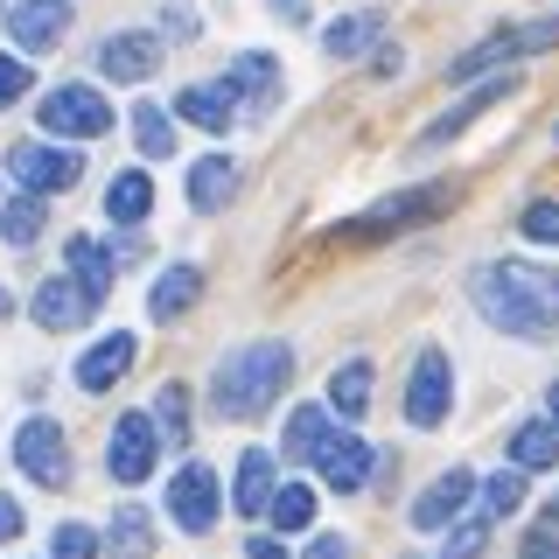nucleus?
Returning <instances> with one entry per match:
<instances>
[{"instance_id": "25", "label": "nucleus", "mask_w": 559, "mask_h": 559, "mask_svg": "<svg viewBox=\"0 0 559 559\" xmlns=\"http://www.w3.org/2000/svg\"><path fill=\"white\" fill-rule=\"evenodd\" d=\"M503 92H518V78H497V84H483V92H468L462 105H454V112L448 119H433V133L427 140H419V147H441V140H454V133H462L468 127V119H476V112H489V105H497Z\"/></svg>"}, {"instance_id": "29", "label": "nucleus", "mask_w": 559, "mask_h": 559, "mask_svg": "<svg viewBox=\"0 0 559 559\" xmlns=\"http://www.w3.org/2000/svg\"><path fill=\"white\" fill-rule=\"evenodd\" d=\"M266 518L280 524V532H308V524H314V489L280 483V489H273V503H266Z\"/></svg>"}, {"instance_id": "42", "label": "nucleus", "mask_w": 559, "mask_h": 559, "mask_svg": "<svg viewBox=\"0 0 559 559\" xmlns=\"http://www.w3.org/2000/svg\"><path fill=\"white\" fill-rule=\"evenodd\" d=\"M8 538H22V503L0 497V546H8Z\"/></svg>"}, {"instance_id": "43", "label": "nucleus", "mask_w": 559, "mask_h": 559, "mask_svg": "<svg viewBox=\"0 0 559 559\" xmlns=\"http://www.w3.org/2000/svg\"><path fill=\"white\" fill-rule=\"evenodd\" d=\"M308 559H349V538H314Z\"/></svg>"}, {"instance_id": "27", "label": "nucleus", "mask_w": 559, "mask_h": 559, "mask_svg": "<svg viewBox=\"0 0 559 559\" xmlns=\"http://www.w3.org/2000/svg\"><path fill=\"white\" fill-rule=\"evenodd\" d=\"M378 28H384V14H343V22H329L322 28V57H357V49H371L378 43Z\"/></svg>"}, {"instance_id": "36", "label": "nucleus", "mask_w": 559, "mask_h": 559, "mask_svg": "<svg viewBox=\"0 0 559 559\" xmlns=\"http://www.w3.org/2000/svg\"><path fill=\"white\" fill-rule=\"evenodd\" d=\"M49 559H98V532H84V524H63V532L49 538Z\"/></svg>"}, {"instance_id": "48", "label": "nucleus", "mask_w": 559, "mask_h": 559, "mask_svg": "<svg viewBox=\"0 0 559 559\" xmlns=\"http://www.w3.org/2000/svg\"><path fill=\"white\" fill-rule=\"evenodd\" d=\"M552 427H559V384H552Z\"/></svg>"}, {"instance_id": "26", "label": "nucleus", "mask_w": 559, "mask_h": 559, "mask_svg": "<svg viewBox=\"0 0 559 559\" xmlns=\"http://www.w3.org/2000/svg\"><path fill=\"white\" fill-rule=\"evenodd\" d=\"M329 406H336L343 419H364L371 413V364L364 357H349L336 378H329Z\"/></svg>"}, {"instance_id": "44", "label": "nucleus", "mask_w": 559, "mask_h": 559, "mask_svg": "<svg viewBox=\"0 0 559 559\" xmlns=\"http://www.w3.org/2000/svg\"><path fill=\"white\" fill-rule=\"evenodd\" d=\"M266 8L280 14V22H308V0H266Z\"/></svg>"}, {"instance_id": "33", "label": "nucleus", "mask_w": 559, "mask_h": 559, "mask_svg": "<svg viewBox=\"0 0 559 559\" xmlns=\"http://www.w3.org/2000/svg\"><path fill=\"white\" fill-rule=\"evenodd\" d=\"M154 433H162L168 427V441H182V427H189V392H182V384H162V392H154Z\"/></svg>"}, {"instance_id": "41", "label": "nucleus", "mask_w": 559, "mask_h": 559, "mask_svg": "<svg viewBox=\"0 0 559 559\" xmlns=\"http://www.w3.org/2000/svg\"><path fill=\"white\" fill-rule=\"evenodd\" d=\"M399 63H406V49H399V43H378V57H371L378 78H399Z\"/></svg>"}, {"instance_id": "38", "label": "nucleus", "mask_w": 559, "mask_h": 559, "mask_svg": "<svg viewBox=\"0 0 559 559\" xmlns=\"http://www.w3.org/2000/svg\"><path fill=\"white\" fill-rule=\"evenodd\" d=\"M162 28H168V43H197V0H168Z\"/></svg>"}, {"instance_id": "2", "label": "nucleus", "mask_w": 559, "mask_h": 559, "mask_svg": "<svg viewBox=\"0 0 559 559\" xmlns=\"http://www.w3.org/2000/svg\"><path fill=\"white\" fill-rule=\"evenodd\" d=\"M287 378H294V349L287 343H245L210 371V399H217L224 419H259L280 392H287Z\"/></svg>"}, {"instance_id": "16", "label": "nucleus", "mask_w": 559, "mask_h": 559, "mask_svg": "<svg viewBox=\"0 0 559 559\" xmlns=\"http://www.w3.org/2000/svg\"><path fill=\"white\" fill-rule=\"evenodd\" d=\"M133 349H140V343L127 336V329H112L105 343H92V349L78 357V384H84V392H112V384L133 371Z\"/></svg>"}, {"instance_id": "5", "label": "nucleus", "mask_w": 559, "mask_h": 559, "mask_svg": "<svg viewBox=\"0 0 559 559\" xmlns=\"http://www.w3.org/2000/svg\"><path fill=\"white\" fill-rule=\"evenodd\" d=\"M8 175L28 189V197H63V189L84 175V162L70 147H57V140H22V147L8 154Z\"/></svg>"}, {"instance_id": "47", "label": "nucleus", "mask_w": 559, "mask_h": 559, "mask_svg": "<svg viewBox=\"0 0 559 559\" xmlns=\"http://www.w3.org/2000/svg\"><path fill=\"white\" fill-rule=\"evenodd\" d=\"M8 314H14V294H8V287H0V322H8Z\"/></svg>"}, {"instance_id": "40", "label": "nucleus", "mask_w": 559, "mask_h": 559, "mask_svg": "<svg viewBox=\"0 0 559 559\" xmlns=\"http://www.w3.org/2000/svg\"><path fill=\"white\" fill-rule=\"evenodd\" d=\"M518 559H559V532H532L518 546Z\"/></svg>"}, {"instance_id": "3", "label": "nucleus", "mask_w": 559, "mask_h": 559, "mask_svg": "<svg viewBox=\"0 0 559 559\" xmlns=\"http://www.w3.org/2000/svg\"><path fill=\"white\" fill-rule=\"evenodd\" d=\"M448 203H454V189H448V182L399 189V197H378L371 210H364V217H349L336 238H399V231H413V224H433Z\"/></svg>"}, {"instance_id": "20", "label": "nucleus", "mask_w": 559, "mask_h": 559, "mask_svg": "<svg viewBox=\"0 0 559 559\" xmlns=\"http://www.w3.org/2000/svg\"><path fill=\"white\" fill-rule=\"evenodd\" d=\"M63 259H70V273H78L84 287L98 294V301L112 294V273H119V252H112V245H98V238H70V245H63Z\"/></svg>"}, {"instance_id": "45", "label": "nucleus", "mask_w": 559, "mask_h": 559, "mask_svg": "<svg viewBox=\"0 0 559 559\" xmlns=\"http://www.w3.org/2000/svg\"><path fill=\"white\" fill-rule=\"evenodd\" d=\"M245 559H287V552H280V538H252V546H245Z\"/></svg>"}, {"instance_id": "23", "label": "nucleus", "mask_w": 559, "mask_h": 559, "mask_svg": "<svg viewBox=\"0 0 559 559\" xmlns=\"http://www.w3.org/2000/svg\"><path fill=\"white\" fill-rule=\"evenodd\" d=\"M511 462L524 476H538V468H559V427L552 419H532V427L511 433Z\"/></svg>"}, {"instance_id": "28", "label": "nucleus", "mask_w": 559, "mask_h": 559, "mask_svg": "<svg viewBox=\"0 0 559 559\" xmlns=\"http://www.w3.org/2000/svg\"><path fill=\"white\" fill-rule=\"evenodd\" d=\"M231 182H238V168L224 162V154H210V162L189 168V203H197V210H217L224 197H231Z\"/></svg>"}, {"instance_id": "9", "label": "nucleus", "mask_w": 559, "mask_h": 559, "mask_svg": "<svg viewBox=\"0 0 559 559\" xmlns=\"http://www.w3.org/2000/svg\"><path fill=\"white\" fill-rule=\"evenodd\" d=\"M168 518L182 532H210L217 524V468L210 462H182L168 476Z\"/></svg>"}, {"instance_id": "19", "label": "nucleus", "mask_w": 559, "mask_h": 559, "mask_svg": "<svg viewBox=\"0 0 559 559\" xmlns=\"http://www.w3.org/2000/svg\"><path fill=\"white\" fill-rule=\"evenodd\" d=\"M175 119H189V127H203V133H224L238 119V105L224 84H189L182 98H175Z\"/></svg>"}, {"instance_id": "7", "label": "nucleus", "mask_w": 559, "mask_h": 559, "mask_svg": "<svg viewBox=\"0 0 559 559\" xmlns=\"http://www.w3.org/2000/svg\"><path fill=\"white\" fill-rule=\"evenodd\" d=\"M154 462H162V433H154L147 413H127L112 419V441H105V468H112L119 483H147Z\"/></svg>"}, {"instance_id": "35", "label": "nucleus", "mask_w": 559, "mask_h": 559, "mask_svg": "<svg viewBox=\"0 0 559 559\" xmlns=\"http://www.w3.org/2000/svg\"><path fill=\"white\" fill-rule=\"evenodd\" d=\"M112 546H119V552H147V546H154L147 511H112Z\"/></svg>"}, {"instance_id": "46", "label": "nucleus", "mask_w": 559, "mask_h": 559, "mask_svg": "<svg viewBox=\"0 0 559 559\" xmlns=\"http://www.w3.org/2000/svg\"><path fill=\"white\" fill-rule=\"evenodd\" d=\"M546 532H559V497H552V503H546Z\"/></svg>"}, {"instance_id": "30", "label": "nucleus", "mask_w": 559, "mask_h": 559, "mask_svg": "<svg viewBox=\"0 0 559 559\" xmlns=\"http://www.w3.org/2000/svg\"><path fill=\"white\" fill-rule=\"evenodd\" d=\"M0 238H8V245H35V238H43V197H8V203H0Z\"/></svg>"}, {"instance_id": "4", "label": "nucleus", "mask_w": 559, "mask_h": 559, "mask_svg": "<svg viewBox=\"0 0 559 559\" xmlns=\"http://www.w3.org/2000/svg\"><path fill=\"white\" fill-rule=\"evenodd\" d=\"M552 43H559V14H546V22H524V28H497L489 43L462 49V57L448 63V84H468V78H483V70L518 63V57H532V49H552Z\"/></svg>"}, {"instance_id": "11", "label": "nucleus", "mask_w": 559, "mask_h": 559, "mask_svg": "<svg viewBox=\"0 0 559 559\" xmlns=\"http://www.w3.org/2000/svg\"><path fill=\"white\" fill-rule=\"evenodd\" d=\"M28 314L43 329H84L98 314V294L84 287L78 273H63V280H43V287H35V301H28Z\"/></svg>"}, {"instance_id": "1", "label": "nucleus", "mask_w": 559, "mask_h": 559, "mask_svg": "<svg viewBox=\"0 0 559 559\" xmlns=\"http://www.w3.org/2000/svg\"><path fill=\"white\" fill-rule=\"evenodd\" d=\"M483 322H497L503 336H559V273L532 266V259H489L468 280Z\"/></svg>"}, {"instance_id": "24", "label": "nucleus", "mask_w": 559, "mask_h": 559, "mask_svg": "<svg viewBox=\"0 0 559 559\" xmlns=\"http://www.w3.org/2000/svg\"><path fill=\"white\" fill-rule=\"evenodd\" d=\"M154 210V182L140 168H127V175H112V189H105V217L112 224H140Z\"/></svg>"}, {"instance_id": "10", "label": "nucleus", "mask_w": 559, "mask_h": 559, "mask_svg": "<svg viewBox=\"0 0 559 559\" xmlns=\"http://www.w3.org/2000/svg\"><path fill=\"white\" fill-rule=\"evenodd\" d=\"M448 406H454V371H448V357H441V349H419L413 384H406V419H413V427H441Z\"/></svg>"}, {"instance_id": "32", "label": "nucleus", "mask_w": 559, "mask_h": 559, "mask_svg": "<svg viewBox=\"0 0 559 559\" xmlns=\"http://www.w3.org/2000/svg\"><path fill=\"white\" fill-rule=\"evenodd\" d=\"M524 503V468H497V476L483 483V518H503Z\"/></svg>"}, {"instance_id": "31", "label": "nucleus", "mask_w": 559, "mask_h": 559, "mask_svg": "<svg viewBox=\"0 0 559 559\" xmlns=\"http://www.w3.org/2000/svg\"><path fill=\"white\" fill-rule=\"evenodd\" d=\"M133 140H140V154H147V162L175 154V127H168L162 105H133Z\"/></svg>"}, {"instance_id": "8", "label": "nucleus", "mask_w": 559, "mask_h": 559, "mask_svg": "<svg viewBox=\"0 0 559 559\" xmlns=\"http://www.w3.org/2000/svg\"><path fill=\"white\" fill-rule=\"evenodd\" d=\"M14 462H22V476H35L43 489H63L70 483V441L57 419H28L22 433H14Z\"/></svg>"}, {"instance_id": "13", "label": "nucleus", "mask_w": 559, "mask_h": 559, "mask_svg": "<svg viewBox=\"0 0 559 559\" xmlns=\"http://www.w3.org/2000/svg\"><path fill=\"white\" fill-rule=\"evenodd\" d=\"M371 462H378V454L364 448L357 433H329V441L314 448V468H322V483L336 489V497H349V489L371 483Z\"/></svg>"}, {"instance_id": "37", "label": "nucleus", "mask_w": 559, "mask_h": 559, "mask_svg": "<svg viewBox=\"0 0 559 559\" xmlns=\"http://www.w3.org/2000/svg\"><path fill=\"white\" fill-rule=\"evenodd\" d=\"M518 231L538 238V245H559V203H532V210L518 217Z\"/></svg>"}, {"instance_id": "39", "label": "nucleus", "mask_w": 559, "mask_h": 559, "mask_svg": "<svg viewBox=\"0 0 559 559\" xmlns=\"http://www.w3.org/2000/svg\"><path fill=\"white\" fill-rule=\"evenodd\" d=\"M28 92V63L22 57H0V105H14Z\"/></svg>"}, {"instance_id": "22", "label": "nucleus", "mask_w": 559, "mask_h": 559, "mask_svg": "<svg viewBox=\"0 0 559 559\" xmlns=\"http://www.w3.org/2000/svg\"><path fill=\"white\" fill-rule=\"evenodd\" d=\"M329 406H294V419H287V433H280V454L287 462H314V448L329 441Z\"/></svg>"}, {"instance_id": "12", "label": "nucleus", "mask_w": 559, "mask_h": 559, "mask_svg": "<svg viewBox=\"0 0 559 559\" xmlns=\"http://www.w3.org/2000/svg\"><path fill=\"white\" fill-rule=\"evenodd\" d=\"M468 497H476V476H468V468H441V476L413 497V524L419 532H448V524L468 511Z\"/></svg>"}, {"instance_id": "15", "label": "nucleus", "mask_w": 559, "mask_h": 559, "mask_svg": "<svg viewBox=\"0 0 559 559\" xmlns=\"http://www.w3.org/2000/svg\"><path fill=\"white\" fill-rule=\"evenodd\" d=\"M154 63H162V43H154V35H105V43H98V70L112 84L154 78Z\"/></svg>"}, {"instance_id": "17", "label": "nucleus", "mask_w": 559, "mask_h": 559, "mask_svg": "<svg viewBox=\"0 0 559 559\" xmlns=\"http://www.w3.org/2000/svg\"><path fill=\"white\" fill-rule=\"evenodd\" d=\"M8 28H14L22 49H57L63 28H70V14H63V0H22V8L8 14Z\"/></svg>"}, {"instance_id": "14", "label": "nucleus", "mask_w": 559, "mask_h": 559, "mask_svg": "<svg viewBox=\"0 0 559 559\" xmlns=\"http://www.w3.org/2000/svg\"><path fill=\"white\" fill-rule=\"evenodd\" d=\"M273 57H259V49H245V57L231 63V70H224V92H231V105L245 98V112H252V119H266L273 112V98H280V84H273Z\"/></svg>"}, {"instance_id": "18", "label": "nucleus", "mask_w": 559, "mask_h": 559, "mask_svg": "<svg viewBox=\"0 0 559 559\" xmlns=\"http://www.w3.org/2000/svg\"><path fill=\"white\" fill-rule=\"evenodd\" d=\"M231 503H238V518H266V503H273V454L266 448H245L238 454Z\"/></svg>"}, {"instance_id": "6", "label": "nucleus", "mask_w": 559, "mask_h": 559, "mask_svg": "<svg viewBox=\"0 0 559 559\" xmlns=\"http://www.w3.org/2000/svg\"><path fill=\"white\" fill-rule=\"evenodd\" d=\"M43 127L49 140H98V133H112V105H105L92 84H57V92L43 98Z\"/></svg>"}, {"instance_id": "21", "label": "nucleus", "mask_w": 559, "mask_h": 559, "mask_svg": "<svg viewBox=\"0 0 559 559\" xmlns=\"http://www.w3.org/2000/svg\"><path fill=\"white\" fill-rule=\"evenodd\" d=\"M197 287H203L197 266H168L162 280H154V294H147V314H154V322H175V314H189V308H197Z\"/></svg>"}, {"instance_id": "34", "label": "nucleus", "mask_w": 559, "mask_h": 559, "mask_svg": "<svg viewBox=\"0 0 559 559\" xmlns=\"http://www.w3.org/2000/svg\"><path fill=\"white\" fill-rule=\"evenodd\" d=\"M489 546V524L483 518H454V532L441 538V559H483Z\"/></svg>"}]
</instances>
